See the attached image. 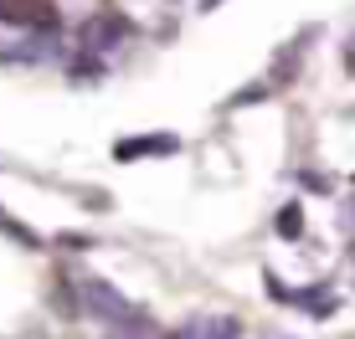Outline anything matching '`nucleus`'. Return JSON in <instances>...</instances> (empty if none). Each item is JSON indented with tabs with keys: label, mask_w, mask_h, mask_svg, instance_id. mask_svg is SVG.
Here are the masks:
<instances>
[{
	"label": "nucleus",
	"mask_w": 355,
	"mask_h": 339,
	"mask_svg": "<svg viewBox=\"0 0 355 339\" xmlns=\"http://www.w3.org/2000/svg\"><path fill=\"white\" fill-rule=\"evenodd\" d=\"M293 313H309L314 324L335 319V313H340V288H335V277H320V283H299V288H293Z\"/></svg>",
	"instance_id": "6"
},
{
	"label": "nucleus",
	"mask_w": 355,
	"mask_h": 339,
	"mask_svg": "<svg viewBox=\"0 0 355 339\" xmlns=\"http://www.w3.org/2000/svg\"><path fill=\"white\" fill-rule=\"evenodd\" d=\"M83 201H88V211H114V196L108 190H78Z\"/></svg>",
	"instance_id": "15"
},
{
	"label": "nucleus",
	"mask_w": 355,
	"mask_h": 339,
	"mask_svg": "<svg viewBox=\"0 0 355 339\" xmlns=\"http://www.w3.org/2000/svg\"><path fill=\"white\" fill-rule=\"evenodd\" d=\"M108 77H114V62L98 52H72L62 67V82H72V88H103Z\"/></svg>",
	"instance_id": "7"
},
{
	"label": "nucleus",
	"mask_w": 355,
	"mask_h": 339,
	"mask_svg": "<svg viewBox=\"0 0 355 339\" xmlns=\"http://www.w3.org/2000/svg\"><path fill=\"white\" fill-rule=\"evenodd\" d=\"M268 226H273V237H284V241H304V232H309V205L304 201H284Z\"/></svg>",
	"instance_id": "9"
},
{
	"label": "nucleus",
	"mask_w": 355,
	"mask_h": 339,
	"mask_svg": "<svg viewBox=\"0 0 355 339\" xmlns=\"http://www.w3.org/2000/svg\"><path fill=\"white\" fill-rule=\"evenodd\" d=\"M186 149L180 134H124L114 144V165H134V160H175Z\"/></svg>",
	"instance_id": "4"
},
{
	"label": "nucleus",
	"mask_w": 355,
	"mask_h": 339,
	"mask_svg": "<svg viewBox=\"0 0 355 339\" xmlns=\"http://www.w3.org/2000/svg\"><path fill=\"white\" fill-rule=\"evenodd\" d=\"M216 6H222V0H196V10H216Z\"/></svg>",
	"instance_id": "16"
},
{
	"label": "nucleus",
	"mask_w": 355,
	"mask_h": 339,
	"mask_svg": "<svg viewBox=\"0 0 355 339\" xmlns=\"http://www.w3.org/2000/svg\"><path fill=\"white\" fill-rule=\"evenodd\" d=\"M52 247H57V252H93L98 237H88V232H57Z\"/></svg>",
	"instance_id": "13"
},
{
	"label": "nucleus",
	"mask_w": 355,
	"mask_h": 339,
	"mask_svg": "<svg viewBox=\"0 0 355 339\" xmlns=\"http://www.w3.org/2000/svg\"><path fill=\"white\" fill-rule=\"evenodd\" d=\"M293 180H299V190H309V196H335V175H329V170H293Z\"/></svg>",
	"instance_id": "11"
},
{
	"label": "nucleus",
	"mask_w": 355,
	"mask_h": 339,
	"mask_svg": "<svg viewBox=\"0 0 355 339\" xmlns=\"http://www.w3.org/2000/svg\"><path fill=\"white\" fill-rule=\"evenodd\" d=\"M0 21L10 31H67L57 0H0Z\"/></svg>",
	"instance_id": "3"
},
{
	"label": "nucleus",
	"mask_w": 355,
	"mask_h": 339,
	"mask_svg": "<svg viewBox=\"0 0 355 339\" xmlns=\"http://www.w3.org/2000/svg\"><path fill=\"white\" fill-rule=\"evenodd\" d=\"M165 339H248V324L237 313H191L175 329H165Z\"/></svg>",
	"instance_id": "5"
},
{
	"label": "nucleus",
	"mask_w": 355,
	"mask_h": 339,
	"mask_svg": "<svg viewBox=\"0 0 355 339\" xmlns=\"http://www.w3.org/2000/svg\"><path fill=\"white\" fill-rule=\"evenodd\" d=\"M78 52L72 31H16L0 46V67H67V57Z\"/></svg>",
	"instance_id": "1"
},
{
	"label": "nucleus",
	"mask_w": 355,
	"mask_h": 339,
	"mask_svg": "<svg viewBox=\"0 0 355 339\" xmlns=\"http://www.w3.org/2000/svg\"><path fill=\"white\" fill-rule=\"evenodd\" d=\"M165 6H180V0H165Z\"/></svg>",
	"instance_id": "17"
},
{
	"label": "nucleus",
	"mask_w": 355,
	"mask_h": 339,
	"mask_svg": "<svg viewBox=\"0 0 355 339\" xmlns=\"http://www.w3.org/2000/svg\"><path fill=\"white\" fill-rule=\"evenodd\" d=\"M263 293L273 298L278 309H293V283H284L278 273H263Z\"/></svg>",
	"instance_id": "12"
},
{
	"label": "nucleus",
	"mask_w": 355,
	"mask_h": 339,
	"mask_svg": "<svg viewBox=\"0 0 355 339\" xmlns=\"http://www.w3.org/2000/svg\"><path fill=\"white\" fill-rule=\"evenodd\" d=\"M350 180H355V175H350Z\"/></svg>",
	"instance_id": "18"
},
{
	"label": "nucleus",
	"mask_w": 355,
	"mask_h": 339,
	"mask_svg": "<svg viewBox=\"0 0 355 339\" xmlns=\"http://www.w3.org/2000/svg\"><path fill=\"white\" fill-rule=\"evenodd\" d=\"M46 304H52V313H62V319H88V313H83V283L72 273H52Z\"/></svg>",
	"instance_id": "8"
},
{
	"label": "nucleus",
	"mask_w": 355,
	"mask_h": 339,
	"mask_svg": "<svg viewBox=\"0 0 355 339\" xmlns=\"http://www.w3.org/2000/svg\"><path fill=\"white\" fill-rule=\"evenodd\" d=\"M139 36V26L124 16L119 6H103V10H88V16L72 26V42H78V52H98V57H114L124 52V46Z\"/></svg>",
	"instance_id": "2"
},
{
	"label": "nucleus",
	"mask_w": 355,
	"mask_h": 339,
	"mask_svg": "<svg viewBox=\"0 0 355 339\" xmlns=\"http://www.w3.org/2000/svg\"><path fill=\"white\" fill-rule=\"evenodd\" d=\"M335 221H340V232H345V241H355V196H345L335 205Z\"/></svg>",
	"instance_id": "14"
},
{
	"label": "nucleus",
	"mask_w": 355,
	"mask_h": 339,
	"mask_svg": "<svg viewBox=\"0 0 355 339\" xmlns=\"http://www.w3.org/2000/svg\"><path fill=\"white\" fill-rule=\"evenodd\" d=\"M0 237H10V241H16V247H21V252H46V247H52V237H42V232H36V226L16 221V216H10L6 205H0Z\"/></svg>",
	"instance_id": "10"
}]
</instances>
